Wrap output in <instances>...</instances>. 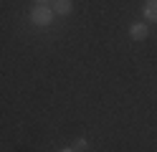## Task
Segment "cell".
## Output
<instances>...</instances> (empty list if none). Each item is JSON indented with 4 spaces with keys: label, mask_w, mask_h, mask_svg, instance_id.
Instances as JSON below:
<instances>
[{
    "label": "cell",
    "mask_w": 157,
    "mask_h": 152,
    "mask_svg": "<svg viewBox=\"0 0 157 152\" xmlns=\"http://www.w3.org/2000/svg\"><path fill=\"white\" fill-rule=\"evenodd\" d=\"M31 20L36 25H48L53 20V10L51 8H46V5H36L33 10H31Z\"/></svg>",
    "instance_id": "obj_1"
},
{
    "label": "cell",
    "mask_w": 157,
    "mask_h": 152,
    "mask_svg": "<svg viewBox=\"0 0 157 152\" xmlns=\"http://www.w3.org/2000/svg\"><path fill=\"white\" fill-rule=\"evenodd\" d=\"M144 18L157 23V0H147L144 3Z\"/></svg>",
    "instance_id": "obj_2"
},
{
    "label": "cell",
    "mask_w": 157,
    "mask_h": 152,
    "mask_svg": "<svg viewBox=\"0 0 157 152\" xmlns=\"http://www.w3.org/2000/svg\"><path fill=\"white\" fill-rule=\"evenodd\" d=\"M53 13H56V15L71 13V0H56V3H53Z\"/></svg>",
    "instance_id": "obj_3"
},
{
    "label": "cell",
    "mask_w": 157,
    "mask_h": 152,
    "mask_svg": "<svg viewBox=\"0 0 157 152\" xmlns=\"http://www.w3.org/2000/svg\"><path fill=\"white\" fill-rule=\"evenodd\" d=\"M129 36H132L134 41H142V38L147 36V25H144V23H134V25L129 28Z\"/></svg>",
    "instance_id": "obj_4"
},
{
    "label": "cell",
    "mask_w": 157,
    "mask_h": 152,
    "mask_svg": "<svg viewBox=\"0 0 157 152\" xmlns=\"http://www.w3.org/2000/svg\"><path fill=\"white\" fill-rule=\"evenodd\" d=\"M86 147V139H76V145H74V150H84Z\"/></svg>",
    "instance_id": "obj_5"
},
{
    "label": "cell",
    "mask_w": 157,
    "mask_h": 152,
    "mask_svg": "<svg viewBox=\"0 0 157 152\" xmlns=\"http://www.w3.org/2000/svg\"><path fill=\"white\" fill-rule=\"evenodd\" d=\"M61 152H76V150H61Z\"/></svg>",
    "instance_id": "obj_6"
},
{
    "label": "cell",
    "mask_w": 157,
    "mask_h": 152,
    "mask_svg": "<svg viewBox=\"0 0 157 152\" xmlns=\"http://www.w3.org/2000/svg\"><path fill=\"white\" fill-rule=\"evenodd\" d=\"M38 3H41V5H43V3H48V0H38Z\"/></svg>",
    "instance_id": "obj_7"
}]
</instances>
